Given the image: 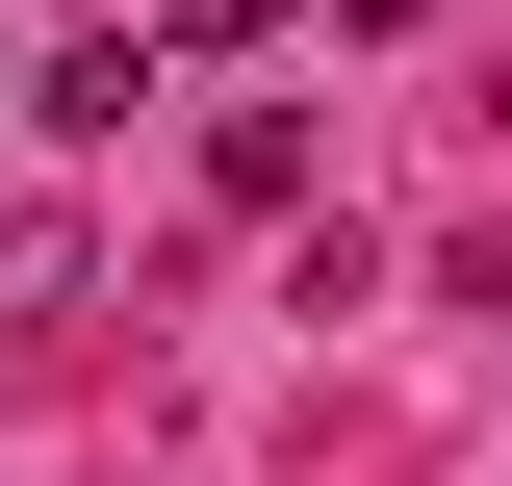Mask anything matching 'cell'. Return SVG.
Listing matches in <instances>:
<instances>
[{
    "label": "cell",
    "mask_w": 512,
    "mask_h": 486,
    "mask_svg": "<svg viewBox=\"0 0 512 486\" xmlns=\"http://www.w3.org/2000/svg\"><path fill=\"white\" fill-rule=\"evenodd\" d=\"M77 282H103V256H77V205H0V333H52Z\"/></svg>",
    "instance_id": "cell-1"
},
{
    "label": "cell",
    "mask_w": 512,
    "mask_h": 486,
    "mask_svg": "<svg viewBox=\"0 0 512 486\" xmlns=\"http://www.w3.org/2000/svg\"><path fill=\"white\" fill-rule=\"evenodd\" d=\"M128 103H154V52H128V26H77V52L26 77V128H128Z\"/></svg>",
    "instance_id": "cell-2"
},
{
    "label": "cell",
    "mask_w": 512,
    "mask_h": 486,
    "mask_svg": "<svg viewBox=\"0 0 512 486\" xmlns=\"http://www.w3.org/2000/svg\"><path fill=\"white\" fill-rule=\"evenodd\" d=\"M180 52H282V0H180Z\"/></svg>",
    "instance_id": "cell-3"
}]
</instances>
